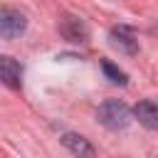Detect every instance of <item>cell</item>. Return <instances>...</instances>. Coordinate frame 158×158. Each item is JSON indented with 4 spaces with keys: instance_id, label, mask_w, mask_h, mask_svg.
<instances>
[{
    "instance_id": "obj_1",
    "label": "cell",
    "mask_w": 158,
    "mask_h": 158,
    "mask_svg": "<svg viewBox=\"0 0 158 158\" xmlns=\"http://www.w3.org/2000/svg\"><path fill=\"white\" fill-rule=\"evenodd\" d=\"M96 118H99V123H104L106 128L118 131V128H126V126L131 123V109H128L123 101H118V99H106V101L99 106Z\"/></svg>"
},
{
    "instance_id": "obj_2",
    "label": "cell",
    "mask_w": 158,
    "mask_h": 158,
    "mask_svg": "<svg viewBox=\"0 0 158 158\" xmlns=\"http://www.w3.org/2000/svg\"><path fill=\"white\" fill-rule=\"evenodd\" d=\"M27 27V17L20 12V10H12V7H2L0 10V35L5 40H12V37H20Z\"/></svg>"
},
{
    "instance_id": "obj_3",
    "label": "cell",
    "mask_w": 158,
    "mask_h": 158,
    "mask_svg": "<svg viewBox=\"0 0 158 158\" xmlns=\"http://www.w3.org/2000/svg\"><path fill=\"white\" fill-rule=\"evenodd\" d=\"M133 116L138 118L141 126H146L148 131H158V104L151 99H141L133 106Z\"/></svg>"
},
{
    "instance_id": "obj_4",
    "label": "cell",
    "mask_w": 158,
    "mask_h": 158,
    "mask_svg": "<svg viewBox=\"0 0 158 158\" xmlns=\"http://www.w3.org/2000/svg\"><path fill=\"white\" fill-rule=\"evenodd\" d=\"M0 79L5 86L10 89H20L22 86V67L20 62H15L12 57H0Z\"/></svg>"
},
{
    "instance_id": "obj_5",
    "label": "cell",
    "mask_w": 158,
    "mask_h": 158,
    "mask_svg": "<svg viewBox=\"0 0 158 158\" xmlns=\"http://www.w3.org/2000/svg\"><path fill=\"white\" fill-rule=\"evenodd\" d=\"M59 32H62L64 40H69V42H86V37H89V27H86L84 20H79V17H64V20L59 22Z\"/></svg>"
},
{
    "instance_id": "obj_6",
    "label": "cell",
    "mask_w": 158,
    "mask_h": 158,
    "mask_svg": "<svg viewBox=\"0 0 158 158\" xmlns=\"http://www.w3.org/2000/svg\"><path fill=\"white\" fill-rule=\"evenodd\" d=\"M62 146L77 158H94V146L79 133H64L62 136Z\"/></svg>"
},
{
    "instance_id": "obj_7",
    "label": "cell",
    "mask_w": 158,
    "mask_h": 158,
    "mask_svg": "<svg viewBox=\"0 0 158 158\" xmlns=\"http://www.w3.org/2000/svg\"><path fill=\"white\" fill-rule=\"evenodd\" d=\"M111 44L118 47V49L126 52V54H136V49H138V44H136V40H133L131 30L123 27V25H118V27L111 30Z\"/></svg>"
},
{
    "instance_id": "obj_8",
    "label": "cell",
    "mask_w": 158,
    "mask_h": 158,
    "mask_svg": "<svg viewBox=\"0 0 158 158\" xmlns=\"http://www.w3.org/2000/svg\"><path fill=\"white\" fill-rule=\"evenodd\" d=\"M101 72H104V74H106V79H109V81H114V84H121V86H123V84L128 81V79H126V72H121L114 62H101Z\"/></svg>"
}]
</instances>
